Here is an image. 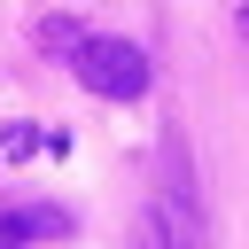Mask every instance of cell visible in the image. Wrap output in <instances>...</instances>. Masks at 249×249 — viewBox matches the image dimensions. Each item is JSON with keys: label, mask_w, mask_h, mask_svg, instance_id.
Wrapping results in <instances>:
<instances>
[{"label": "cell", "mask_w": 249, "mask_h": 249, "mask_svg": "<svg viewBox=\"0 0 249 249\" xmlns=\"http://www.w3.org/2000/svg\"><path fill=\"white\" fill-rule=\"evenodd\" d=\"M156 249H210V218H202L195 156H187L179 132L156 140Z\"/></svg>", "instance_id": "6da1fadb"}, {"label": "cell", "mask_w": 249, "mask_h": 249, "mask_svg": "<svg viewBox=\"0 0 249 249\" xmlns=\"http://www.w3.org/2000/svg\"><path fill=\"white\" fill-rule=\"evenodd\" d=\"M70 233H78V218L62 202H16V210H0V249H39V241H70Z\"/></svg>", "instance_id": "3957f363"}, {"label": "cell", "mask_w": 249, "mask_h": 249, "mask_svg": "<svg viewBox=\"0 0 249 249\" xmlns=\"http://www.w3.org/2000/svg\"><path fill=\"white\" fill-rule=\"evenodd\" d=\"M31 148H39L31 124H8V132H0V156H31Z\"/></svg>", "instance_id": "277c9868"}, {"label": "cell", "mask_w": 249, "mask_h": 249, "mask_svg": "<svg viewBox=\"0 0 249 249\" xmlns=\"http://www.w3.org/2000/svg\"><path fill=\"white\" fill-rule=\"evenodd\" d=\"M70 70H78V86L101 93V101H140L148 78H156V62H148L132 39H109V31H93V39L70 54Z\"/></svg>", "instance_id": "7a4b0ae2"}]
</instances>
